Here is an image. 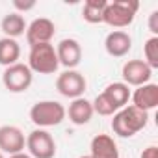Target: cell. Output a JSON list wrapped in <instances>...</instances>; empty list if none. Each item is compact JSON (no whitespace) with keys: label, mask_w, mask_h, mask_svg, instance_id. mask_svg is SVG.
Wrapping results in <instances>:
<instances>
[{"label":"cell","mask_w":158,"mask_h":158,"mask_svg":"<svg viewBox=\"0 0 158 158\" xmlns=\"http://www.w3.org/2000/svg\"><path fill=\"white\" fill-rule=\"evenodd\" d=\"M0 158H6V156H4V152H0Z\"/></svg>","instance_id":"4316f807"},{"label":"cell","mask_w":158,"mask_h":158,"mask_svg":"<svg viewBox=\"0 0 158 158\" xmlns=\"http://www.w3.org/2000/svg\"><path fill=\"white\" fill-rule=\"evenodd\" d=\"M139 158H158V147L156 145H149L147 149H143Z\"/></svg>","instance_id":"cb8c5ba5"},{"label":"cell","mask_w":158,"mask_h":158,"mask_svg":"<svg viewBox=\"0 0 158 158\" xmlns=\"http://www.w3.org/2000/svg\"><path fill=\"white\" fill-rule=\"evenodd\" d=\"M13 8L17 10V13H26V11H30V10H34L35 8V2L34 0H30V2H21V0H13Z\"/></svg>","instance_id":"7402d4cb"},{"label":"cell","mask_w":158,"mask_h":158,"mask_svg":"<svg viewBox=\"0 0 158 158\" xmlns=\"http://www.w3.org/2000/svg\"><path fill=\"white\" fill-rule=\"evenodd\" d=\"M149 30L154 37H158V11H152L149 15Z\"/></svg>","instance_id":"603a6c76"},{"label":"cell","mask_w":158,"mask_h":158,"mask_svg":"<svg viewBox=\"0 0 158 158\" xmlns=\"http://www.w3.org/2000/svg\"><path fill=\"white\" fill-rule=\"evenodd\" d=\"M26 21L21 13L17 11H11L8 15L2 17V21H0V30L4 32V37H10V39H17L21 35H24L26 32Z\"/></svg>","instance_id":"2e32d148"},{"label":"cell","mask_w":158,"mask_h":158,"mask_svg":"<svg viewBox=\"0 0 158 158\" xmlns=\"http://www.w3.org/2000/svg\"><path fill=\"white\" fill-rule=\"evenodd\" d=\"M78 158H91L89 154H84V156H78Z\"/></svg>","instance_id":"484cf974"},{"label":"cell","mask_w":158,"mask_h":158,"mask_svg":"<svg viewBox=\"0 0 158 158\" xmlns=\"http://www.w3.org/2000/svg\"><path fill=\"white\" fill-rule=\"evenodd\" d=\"M132 48V37L125 30H114L104 39V50L112 58H123Z\"/></svg>","instance_id":"7c38bea8"},{"label":"cell","mask_w":158,"mask_h":158,"mask_svg":"<svg viewBox=\"0 0 158 158\" xmlns=\"http://www.w3.org/2000/svg\"><path fill=\"white\" fill-rule=\"evenodd\" d=\"M130 101H132V106L149 114L151 110H154L158 106V86L149 82V84L136 88L134 93L130 95Z\"/></svg>","instance_id":"4fadbf2b"},{"label":"cell","mask_w":158,"mask_h":158,"mask_svg":"<svg viewBox=\"0 0 158 158\" xmlns=\"http://www.w3.org/2000/svg\"><path fill=\"white\" fill-rule=\"evenodd\" d=\"M26 149V136L15 125H2L0 127V152L4 154H17Z\"/></svg>","instance_id":"9c48e42d"},{"label":"cell","mask_w":158,"mask_h":158,"mask_svg":"<svg viewBox=\"0 0 158 158\" xmlns=\"http://www.w3.org/2000/svg\"><path fill=\"white\" fill-rule=\"evenodd\" d=\"M91 158H119V149L110 134H97L89 143Z\"/></svg>","instance_id":"9a60e30c"},{"label":"cell","mask_w":158,"mask_h":158,"mask_svg":"<svg viewBox=\"0 0 158 158\" xmlns=\"http://www.w3.org/2000/svg\"><path fill=\"white\" fill-rule=\"evenodd\" d=\"M112 117V130L119 138H132L141 132L149 123V114L132 104H127L125 108L117 110Z\"/></svg>","instance_id":"6da1fadb"},{"label":"cell","mask_w":158,"mask_h":158,"mask_svg":"<svg viewBox=\"0 0 158 158\" xmlns=\"http://www.w3.org/2000/svg\"><path fill=\"white\" fill-rule=\"evenodd\" d=\"M138 10H139L138 0H114V2H108L104 8L102 23L117 30L127 28L134 23Z\"/></svg>","instance_id":"7a4b0ae2"},{"label":"cell","mask_w":158,"mask_h":158,"mask_svg":"<svg viewBox=\"0 0 158 158\" xmlns=\"http://www.w3.org/2000/svg\"><path fill=\"white\" fill-rule=\"evenodd\" d=\"M21 58V45L17 43V39H10V37H2L0 39V65L10 67L19 63Z\"/></svg>","instance_id":"ac0fdd59"},{"label":"cell","mask_w":158,"mask_h":158,"mask_svg":"<svg viewBox=\"0 0 158 158\" xmlns=\"http://www.w3.org/2000/svg\"><path fill=\"white\" fill-rule=\"evenodd\" d=\"M93 106H91V101H88L86 97H80V99H74L71 101L69 108H65V117H69V121L76 127H84L91 121L93 117Z\"/></svg>","instance_id":"5bb4252c"},{"label":"cell","mask_w":158,"mask_h":158,"mask_svg":"<svg viewBox=\"0 0 158 158\" xmlns=\"http://www.w3.org/2000/svg\"><path fill=\"white\" fill-rule=\"evenodd\" d=\"M24 34H26V41H28L30 47L50 43L54 34H56V24L50 19H47V17H37L26 26Z\"/></svg>","instance_id":"30bf717a"},{"label":"cell","mask_w":158,"mask_h":158,"mask_svg":"<svg viewBox=\"0 0 158 158\" xmlns=\"http://www.w3.org/2000/svg\"><path fill=\"white\" fill-rule=\"evenodd\" d=\"M34 80V73L26 63H15L4 69L2 73V84L10 93H24Z\"/></svg>","instance_id":"8992f818"},{"label":"cell","mask_w":158,"mask_h":158,"mask_svg":"<svg viewBox=\"0 0 158 158\" xmlns=\"http://www.w3.org/2000/svg\"><path fill=\"white\" fill-rule=\"evenodd\" d=\"M30 121L37 128H50L58 127L65 119V106L58 101H37L30 108Z\"/></svg>","instance_id":"277c9868"},{"label":"cell","mask_w":158,"mask_h":158,"mask_svg":"<svg viewBox=\"0 0 158 158\" xmlns=\"http://www.w3.org/2000/svg\"><path fill=\"white\" fill-rule=\"evenodd\" d=\"M26 149L32 158H54L56 141L52 134L45 128H35L26 136Z\"/></svg>","instance_id":"52a82bcc"},{"label":"cell","mask_w":158,"mask_h":158,"mask_svg":"<svg viewBox=\"0 0 158 158\" xmlns=\"http://www.w3.org/2000/svg\"><path fill=\"white\" fill-rule=\"evenodd\" d=\"M121 76H123V84H127L128 88L130 86L139 88V86L151 82L152 69L143 60H128V61H125V65L121 69Z\"/></svg>","instance_id":"ba28073f"},{"label":"cell","mask_w":158,"mask_h":158,"mask_svg":"<svg viewBox=\"0 0 158 158\" xmlns=\"http://www.w3.org/2000/svg\"><path fill=\"white\" fill-rule=\"evenodd\" d=\"M102 95L115 106V110H121V108H125V106L128 104L132 91H130V88H128L127 84H123V82H112V84H108V86L104 88Z\"/></svg>","instance_id":"e0dca14e"},{"label":"cell","mask_w":158,"mask_h":158,"mask_svg":"<svg viewBox=\"0 0 158 158\" xmlns=\"http://www.w3.org/2000/svg\"><path fill=\"white\" fill-rule=\"evenodd\" d=\"M91 106H93V114H99V115H102V117H112L117 110H115V106L102 95V93H99L97 97H95V101L91 102Z\"/></svg>","instance_id":"44dd1931"},{"label":"cell","mask_w":158,"mask_h":158,"mask_svg":"<svg viewBox=\"0 0 158 158\" xmlns=\"http://www.w3.org/2000/svg\"><path fill=\"white\" fill-rule=\"evenodd\" d=\"M10 158H32V156H30L28 152H24V151H23V152H17V154H11Z\"/></svg>","instance_id":"d4e9b609"},{"label":"cell","mask_w":158,"mask_h":158,"mask_svg":"<svg viewBox=\"0 0 158 158\" xmlns=\"http://www.w3.org/2000/svg\"><path fill=\"white\" fill-rule=\"evenodd\" d=\"M143 56H145V63L154 71V69H158V37H154V35H151L147 41H145V45H143Z\"/></svg>","instance_id":"ffe728a7"},{"label":"cell","mask_w":158,"mask_h":158,"mask_svg":"<svg viewBox=\"0 0 158 158\" xmlns=\"http://www.w3.org/2000/svg\"><path fill=\"white\" fill-rule=\"evenodd\" d=\"M58 61L65 69H76L82 61V45L73 37H65L56 45Z\"/></svg>","instance_id":"8fae6325"},{"label":"cell","mask_w":158,"mask_h":158,"mask_svg":"<svg viewBox=\"0 0 158 158\" xmlns=\"http://www.w3.org/2000/svg\"><path fill=\"white\" fill-rule=\"evenodd\" d=\"M106 4V0H86L82 8V19L89 24H101Z\"/></svg>","instance_id":"d6986e66"},{"label":"cell","mask_w":158,"mask_h":158,"mask_svg":"<svg viewBox=\"0 0 158 158\" xmlns=\"http://www.w3.org/2000/svg\"><path fill=\"white\" fill-rule=\"evenodd\" d=\"M56 89L61 97H67V99L74 101V99L84 97V93L88 89V80L80 71L65 69L56 78Z\"/></svg>","instance_id":"5b68a950"},{"label":"cell","mask_w":158,"mask_h":158,"mask_svg":"<svg viewBox=\"0 0 158 158\" xmlns=\"http://www.w3.org/2000/svg\"><path fill=\"white\" fill-rule=\"evenodd\" d=\"M32 73L37 74H54L60 69L56 47L52 43H43V45H34L30 47L28 52V63Z\"/></svg>","instance_id":"3957f363"}]
</instances>
